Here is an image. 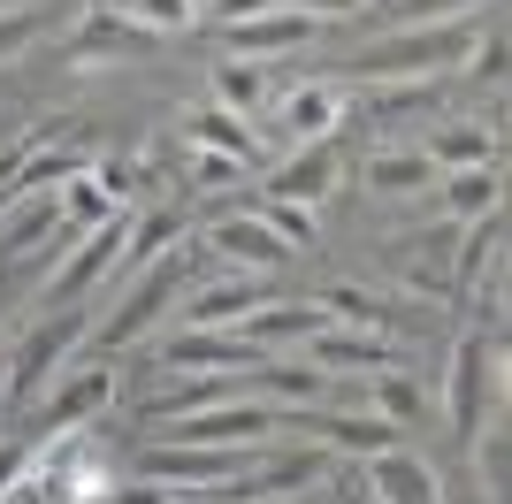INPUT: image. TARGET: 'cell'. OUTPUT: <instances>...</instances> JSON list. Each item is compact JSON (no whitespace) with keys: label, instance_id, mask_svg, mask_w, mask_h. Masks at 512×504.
<instances>
[{"label":"cell","instance_id":"9a60e30c","mask_svg":"<svg viewBox=\"0 0 512 504\" xmlns=\"http://www.w3.org/2000/svg\"><path fill=\"white\" fill-rule=\"evenodd\" d=\"M253 382H260V398L291 405V413H314V405L337 398V375H321L314 359H299V352H268L253 367Z\"/></svg>","mask_w":512,"mask_h":504},{"label":"cell","instance_id":"cb8c5ba5","mask_svg":"<svg viewBox=\"0 0 512 504\" xmlns=\"http://www.w3.org/2000/svg\"><path fill=\"white\" fill-rule=\"evenodd\" d=\"M184 138H192L199 153H222V161L237 168H253L260 146H253V130H245V115H230V107H199L192 123H184Z\"/></svg>","mask_w":512,"mask_h":504},{"label":"cell","instance_id":"ac0fdd59","mask_svg":"<svg viewBox=\"0 0 512 504\" xmlns=\"http://www.w3.org/2000/svg\"><path fill=\"white\" fill-rule=\"evenodd\" d=\"M107 398H115V375H107V367H69V375L46 390V436H77Z\"/></svg>","mask_w":512,"mask_h":504},{"label":"cell","instance_id":"8992f818","mask_svg":"<svg viewBox=\"0 0 512 504\" xmlns=\"http://www.w3.org/2000/svg\"><path fill=\"white\" fill-rule=\"evenodd\" d=\"M184 314H176V329H237V321L253 314V306H268V291H260V275H207V283H184V298H176Z\"/></svg>","mask_w":512,"mask_h":504},{"label":"cell","instance_id":"52a82bcc","mask_svg":"<svg viewBox=\"0 0 512 504\" xmlns=\"http://www.w3.org/2000/svg\"><path fill=\"white\" fill-rule=\"evenodd\" d=\"M123 230H130V214H115V222H100V230L77 237V252L46 275V306H77L92 283H107V275H115V252H123Z\"/></svg>","mask_w":512,"mask_h":504},{"label":"cell","instance_id":"5bb4252c","mask_svg":"<svg viewBox=\"0 0 512 504\" xmlns=\"http://www.w3.org/2000/svg\"><path fill=\"white\" fill-rule=\"evenodd\" d=\"M337 146L329 138H314V146H291L276 168H268V199H291V207H314V199H329L337 191Z\"/></svg>","mask_w":512,"mask_h":504},{"label":"cell","instance_id":"4fadbf2b","mask_svg":"<svg viewBox=\"0 0 512 504\" xmlns=\"http://www.w3.org/2000/svg\"><path fill=\"white\" fill-rule=\"evenodd\" d=\"M146 46H153V31L123 23L115 8H92V16L77 23V39H69V69H77V77H92L100 62H138Z\"/></svg>","mask_w":512,"mask_h":504},{"label":"cell","instance_id":"e0dca14e","mask_svg":"<svg viewBox=\"0 0 512 504\" xmlns=\"http://www.w3.org/2000/svg\"><path fill=\"white\" fill-rule=\"evenodd\" d=\"M367 497L375 504H444V482H436L428 459H413L406 443H398L383 459H367Z\"/></svg>","mask_w":512,"mask_h":504},{"label":"cell","instance_id":"30bf717a","mask_svg":"<svg viewBox=\"0 0 512 504\" xmlns=\"http://www.w3.org/2000/svg\"><path fill=\"white\" fill-rule=\"evenodd\" d=\"M291 420H299L306 436H321L329 451H344V459H383V451L406 443V428H390V420L367 413V405H360V413H321V405H314V413H291Z\"/></svg>","mask_w":512,"mask_h":504},{"label":"cell","instance_id":"f35d334b","mask_svg":"<svg viewBox=\"0 0 512 504\" xmlns=\"http://www.w3.org/2000/svg\"><path fill=\"white\" fill-rule=\"evenodd\" d=\"M467 62H474V77H482V84H490V92H497V84H505V31H490V39L474 46Z\"/></svg>","mask_w":512,"mask_h":504},{"label":"cell","instance_id":"83f0119b","mask_svg":"<svg viewBox=\"0 0 512 504\" xmlns=\"http://www.w3.org/2000/svg\"><path fill=\"white\" fill-rule=\"evenodd\" d=\"M436 191H444V214H451V222H474V214L505 207L497 168H451V176H436Z\"/></svg>","mask_w":512,"mask_h":504},{"label":"cell","instance_id":"8fae6325","mask_svg":"<svg viewBox=\"0 0 512 504\" xmlns=\"http://www.w3.org/2000/svg\"><path fill=\"white\" fill-rule=\"evenodd\" d=\"M329 321H337V314H329L321 298H276V306H253L237 329L253 336L260 352H306V344H314Z\"/></svg>","mask_w":512,"mask_h":504},{"label":"cell","instance_id":"484cf974","mask_svg":"<svg viewBox=\"0 0 512 504\" xmlns=\"http://www.w3.org/2000/svg\"><path fill=\"white\" fill-rule=\"evenodd\" d=\"M421 153L436 161V176H451V168H497V130H482V123H451V130H436Z\"/></svg>","mask_w":512,"mask_h":504},{"label":"cell","instance_id":"d4e9b609","mask_svg":"<svg viewBox=\"0 0 512 504\" xmlns=\"http://www.w3.org/2000/svg\"><path fill=\"white\" fill-rule=\"evenodd\" d=\"M176 237H184V222H176V214H130L123 252H115V283H130L138 268H153V260H161Z\"/></svg>","mask_w":512,"mask_h":504},{"label":"cell","instance_id":"603a6c76","mask_svg":"<svg viewBox=\"0 0 512 504\" xmlns=\"http://www.w3.org/2000/svg\"><path fill=\"white\" fill-rule=\"evenodd\" d=\"M497 252H505V207H490V214L467 222V237H459V252H451V283L474 291L482 275H497Z\"/></svg>","mask_w":512,"mask_h":504},{"label":"cell","instance_id":"5b68a950","mask_svg":"<svg viewBox=\"0 0 512 504\" xmlns=\"http://www.w3.org/2000/svg\"><path fill=\"white\" fill-rule=\"evenodd\" d=\"M497 367H505V352H497V329L482 336H459V352H451V375H444V413H451V436H474L482 428V405H497Z\"/></svg>","mask_w":512,"mask_h":504},{"label":"cell","instance_id":"d6a6232c","mask_svg":"<svg viewBox=\"0 0 512 504\" xmlns=\"http://www.w3.org/2000/svg\"><path fill=\"white\" fill-rule=\"evenodd\" d=\"M115 16L153 31V39H169V31H184V23L199 16V0H115Z\"/></svg>","mask_w":512,"mask_h":504},{"label":"cell","instance_id":"7bdbcfd3","mask_svg":"<svg viewBox=\"0 0 512 504\" xmlns=\"http://www.w3.org/2000/svg\"><path fill=\"white\" fill-rule=\"evenodd\" d=\"M299 16H314V23H329V16H360L367 0H291Z\"/></svg>","mask_w":512,"mask_h":504},{"label":"cell","instance_id":"9c48e42d","mask_svg":"<svg viewBox=\"0 0 512 504\" xmlns=\"http://www.w3.org/2000/svg\"><path fill=\"white\" fill-rule=\"evenodd\" d=\"M207 252H222L237 275H276L283 260H291V245H283V237L268 230L253 207H245V214H222V222H207Z\"/></svg>","mask_w":512,"mask_h":504},{"label":"cell","instance_id":"4316f807","mask_svg":"<svg viewBox=\"0 0 512 504\" xmlns=\"http://www.w3.org/2000/svg\"><path fill=\"white\" fill-rule=\"evenodd\" d=\"M360 405H367V413H383L390 428H421V413H428L421 382H413V375H398V367H383V375H367Z\"/></svg>","mask_w":512,"mask_h":504},{"label":"cell","instance_id":"277c9868","mask_svg":"<svg viewBox=\"0 0 512 504\" xmlns=\"http://www.w3.org/2000/svg\"><path fill=\"white\" fill-rule=\"evenodd\" d=\"M268 443H146L138 451V474L146 482H169V489H222V482H237V466L245 459H260Z\"/></svg>","mask_w":512,"mask_h":504},{"label":"cell","instance_id":"f546056e","mask_svg":"<svg viewBox=\"0 0 512 504\" xmlns=\"http://www.w3.org/2000/svg\"><path fill=\"white\" fill-rule=\"evenodd\" d=\"M260 100H268V77H260V62H222V69H214V107L253 115Z\"/></svg>","mask_w":512,"mask_h":504},{"label":"cell","instance_id":"60d3db41","mask_svg":"<svg viewBox=\"0 0 512 504\" xmlns=\"http://www.w3.org/2000/svg\"><path fill=\"white\" fill-rule=\"evenodd\" d=\"M31 459H39L31 443H0V497H8V489H16L23 474H31Z\"/></svg>","mask_w":512,"mask_h":504},{"label":"cell","instance_id":"e575fe53","mask_svg":"<svg viewBox=\"0 0 512 504\" xmlns=\"http://www.w3.org/2000/svg\"><path fill=\"white\" fill-rule=\"evenodd\" d=\"M253 214H260V222H268V230H276L291 252H299V245H314V207H291V199H260Z\"/></svg>","mask_w":512,"mask_h":504},{"label":"cell","instance_id":"3957f363","mask_svg":"<svg viewBox=\"0 0 512 504\" xmlns=\"http://www.w3.org/2000/svg\"><path fill=\"white\" fill-rule=\"evenodd\" d=\"M176 298H184V252H161L153 268L130 275V291L115 298V314L100 321V352H130L161 314H176Z\"/></svg>","mask_w":512,"mask_h":504},{"label":"cell","instance_id":"ee69618b","mask_svg":"<svg viewBox=\"0 0 512 504\" xmlns=\"http://www.w3.org/2000/svg\"><path fill=\"white\" fill-rule=\"evenodd\" d=\"M192 176H199V184H230V176H237V161H222V153H199V161H192Z\"/></svg>","mask_w":512,"mask_h":504},{"label":"cell","instance_id":"7402d4cb","mask_svg":"<svg viewBox=\"0 0 512 504\" xmlns=\"http://www.w3.org/2000/svg\"><path fill=\"white\" fill-rule=\"evenodd\" d=\"M54 207H62V230L85 237V230H100V222H115V214H130V199H123V191H107L92 168H77V176L54 191Z\"/></svg>","mask_w":512,"mask_h":504},{"label":"cell","instance_id":"7c38bea8","mask_svg":"<svg viewBox=\"0 0 512 504\" xmlns=\"http://www.w3.org/2000/svg\"><path fill=\"white\" fill-rule=\"evenodd\" d=\"M306 359H314L321 375H383V367H398V344L375 336V329H352V321H329L306 344Z\"/></svg>","mask_w":512,"mask_h":504},{"label":"cell","instance_id":"f1b7e54d","mask_svg":"<svg viewBox=\"0 0 512 504\" xmlns=\"http://www.w3.org/2000/svg\"><path fill=\"white\" fill-rule=\"evenodd\" d=\"M367 191H383V199L436 191V161H428L421 146H413V153H375V161H367Z\"/></svg>","mask_w":512,"mask_h":504},{"label":"cell","instance_id":"8d00e7d4","mask_svg":"<svg viewBox=\"0 0 512 504\" xmlns=\"http://www.w3.org/2000/svg\"><path fill=\"white\" fill-rule=\"evenodd\" d=\"M467 8H482V0H383V16L406 31V23H459Z\"/></svg>","mask_w":512,"mask_h":504},{"label":"cell","instance_id":"d6986e66","mask_svg":"<svg viewBox=\"0 0 512 504\" xmlns=\"http://www.w3.org/2000/svg\"><path fill=\"white\" fill-rule=\"evenodd\" d=\"M260 359L268 352H260L245 329H230V336L222 329H176L169 336V367H237V375H253Z\"/></svg>","mask_w":512,"mask_h":504},{"label":"cell","instance_id":"b9f144b4","mask_svg":"<svg viewBox=\"0 0 512 504\" xmlns=\"http://www.w3.org/2000/svg\"><path fill=\"white\" fill-rule=\"evenodd\" d=\"M207 8L222 16V31H230V23H253V16H268L276 0H207Z\"/></svg>","mask_w":512,"mask_h":504},{"label":"cell","instance_id":"4dcf8cb0","mask_svg":"<svg viewBox=\"0 0 512 504\" xmlns=\"http://www.w3.org/2000/svg\"><path fill=\"white\" fill-rule=\"evenodd\" d=\"M474 466H482V489H490V504H505V489H512V443H505V428H474Z\"/></svg>","mask_w":512,"mask_h":504},{"label":"cell","instance_id":"1f68e13d","mask_svg":"<svg viewBox=\"0 0 512 504\" xmlns=\"http://www.w3.org/2000/svg\"><path fill=\"white\" fill-rule=\"evenodd\" d=\"M222 398H237V382L199 375V382H176V390H161L146 413H153V420H176V413H199V405H222Z\"/></svg>","mask_w":512,"mask_h":504},{"label":"cell","instance_id":"ba28073f","mask_svg":"<svg viewBox=\"0 0 512 504\" xmlns=\"http://www.w3.org/2000/svg\"><path fill=\"white\" fill-rule=\"evenodd\" d=\"M268 436H276V405L222 398V405H199V413H176L169 443H268Z\"/></svg>","mask_w":512,"mask_h":504},{"label":"cell","instance_id":"d590c367","mask_svg":"<svg viewBox=\"0 0 512 504\" xmlns=\"http://www.w3.org/2000/svg\"><path fill=\"white\" fill-rule=\"evenodd\" d=\"M398 268H406L413 291H451V260L436 245H398Z\"/></svg>","mask_w":512,"mask_h":504},{"label":"cell","instance_id":"ffe728a7","mask_svg":"<svg viewBox=\"0 0 512 504\" xmlns=\"http://www.w3.org/2000/svg\"><path fill=\"white\" fill-rule=\"evenodd\" d=\"M276 123L291 130V146H314V138H329L344 123V92L337 84H299V92L276 100Z\"/></svg>","mask_w":512,"mask_h":504},{"label":"cell","instance_id":"6da1fadb","mask_svg":"<svg viewBox=\"0 0 512 504\" xmlns=\"http://www.w3.org/2000/svg\"><path fill=\"white\" fill-rule=\"evenodd\" d=\"M474 54V23H406V31H390V39H375L352 62V77L360 84H436L444 69H467Z\"/></svg>","mask_w":512,"mask_h":504},{"label":"cell","instance_id":"ab89813d","mask_svg":"<svg viewBox=\"0 0 512 504\" xmlns=\"http://www.w3.org/2000/svg\"><path fill=\"white\" fill-rule=\"evenodd\" d=\"M161 497H169V482H146V474H138V482H123V489L107 482L92 504H161Z\"/></svg>","mask_w":512,"mask_h":504},{"label":"cell","instance_id":"7a4b0ae2","mask_svg":"<svg viewBox=\"0 0 512 504\" xmlns=\"http://www.w3.org/2000/svg\"><path fill=\"white\" fill-rule=\"evenodd\" d=\"M85 336H92V321L77 314V306H54L46 321H31V329H23V344L8 352V390H0V398H8V405L46 398V390L69 375V359H77V344H85Z\"/></svg>","mask_w":512,"mask_h":504},{"label":"cell","instance_id":"f6af8a7d","mask_svg":"<svg viewBox=\"0 0 512 504\" xmlns=\"http://www.w3.org/2000/svg\"><path fill=\"white\" fill-rule=\"evenodd\" d=\"M8 8H16V0H0V16H8Z\"/></svg>","mask_w":512,"mask_h":504},{"label":"cell","instance_id":"836d02e7","mask_svg":"<svg viewBox=\"0 0 512 504\" xmlns=\"http://www.w3.org/2000/svg\"><path fill=\"white\" fill-rule=\"evenodd\" d=\"M321 306H329L337 321H352V329H375V336H390V306H383L375 291H360V283H344V291H329Z\"/></svg>","mask_w":512,"mask_h":504},{"label":"cell","instance_id":"2e32d148","mask_svg":"<svg viewBox=\"0 0 512 504\" xmlns=\"http://www.w3.org/2000/svg\"><path fill=\"white\" fill-rule=\"evenodd\" d=\"M321 23L299 16V8H268L253 23H230V62H276V54H299Z\"/></svg>","mask_w":512,"mask_h":504},{"label":"cell","instance_id":"44dd1931","mask_svg":"<svg viewBox=\"0 0 512 504\" xmlns=\"http://www.w3.org/2000/svg\"><path fill=\"white\" fill-rule=\"evenodd\" d=\"M62 237V207H54V191L39 199H16V207L0 214V260H23V252H39Z\"/></svg>","mask_w":512,"mask_h":504},{"label":"cell","instance_id":"74e56055","mask_svg":"<svg viewBox=\"0 0 512 504\" xmlns=\"http://www.w3.org/2000/svg\"><path fill=\"white\" fill-rule=\"evenodd\" d=\"M31 39H39V16H23V8H8V16H0V69L16 62V54H23Z\"/></svg>","mask_w":512,"mask_h":504}]
</instances>
